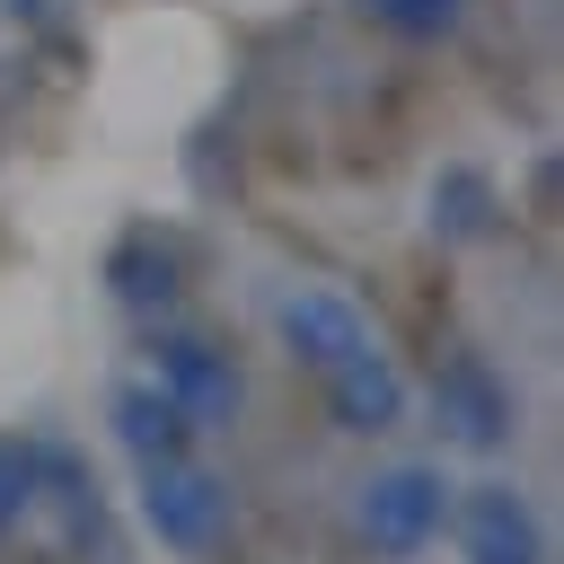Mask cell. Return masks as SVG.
<instances>
[{
  "label": "cell",
  "instance_id": "4",
  "mask_svg": "<svg viewBox=\"0 0 564 564\" xmlns=\"http://www.w3.org/2000/svg\"><path fill=\"white\" fill-rule=\"evenodd\" d=\"M273 335H282V352L300 361V370H344L352 352H370V317L344 300V291H326V282H300V291H282L273 300Z\"/></svg>",
  "mask_w": 564,
  "mask_h": 564
},
{
  "label": "cell",
  "instance_id": "9",
  "mask_svg": "<svg viewBox=\"0 0 564 564\" xmlns=\"http://www.w3.org/2000/svg\"><path fill=\"white\" fill-rule=\"evenodd\" d=\"M432 229L458 238V247L485 238V229H494V185H485L476 167H441V176H432Z\"/></svg>",
  "mask_w": 564,
  "mask_h": 564
},
{
  "label": "cell",
  "instance_id": "7",
  "mask_svg": "<svg viewBox=\"0 0 564 564\" xmlns=\"http://www.w3.org/2000/svg\"><path fill=\"white\" fill-rule=\"evenodd\" d=\"M405 405H414V388H405V370H397L379 344L352 352L344 370H326V414H335V432H397Z\"/></svg>",
  "mask_w": 564,
  "mask_h": 564
},
{
  "label": "cell",
  "instance_id": "1",
  "mask_svg": "<svg viewBox=\"0 0 564 564\" xmlns=\"http://www.w3.org/2000/svg\"><path fill=\"white\" fill-rule=\"evenodd\" d=\"M449 494H458V485H449L432 458H388V467H370V476L352 485V529H361L370 555L414 564L423 546H441V529H449Z\"/></svg>",
  "mask_w": 564,
  "mask_h": 564
},
{
  "label": "cell",
  "instance_id": "11",
  "mask_svg": "<svg viewBox=\"0 0 564 564\" xmlns=\"http://www.w3.org/2000/svg\"><path fill=\"white\" fill-rule=\"evenodd\" d=\"M467 0H361V18H379L388 35H449Z\"/></svg>",
  "mask_w": 564,
  "mask_h": 564
},
{
  "label": "cell",
  "instance_id": "8",
  "mask_svg": "<svg viewBox=\"0 0 564 564\" xmlns=\"http://www.w3.org/2000/svg\"><path fill=\"white\" fill-rule=\"evenodd\" d=\"M106 423H115V441L132 449V467H159V458H185V441H194V423L150 388V379H132V388H115V405H106Z\"/></svg>",
  "mask_w": 564,
  "mask_h": 564
},
{
  "label": "cell",
  "instance_id": "3",
  "mask_svg": "<svg viewBox=\"0 0 564 564\" xmlns=\"http://www.w3.org/2000/svg\"><path fill=\"white\" fill-rule=\"evenodd\" d=\"M141 520H150V538L167 555H212L229 538V485H220V467H203L194 449L141 467Z\"/></svg>",
  "mask_w": 564,
  "mask_h": 564
},
{
  "label": "cell",
  "instance_id": "10",
  "mask_svg": "<svg viewBox=\"0 0 564 564\" xmlns=\"http://www.w3.org/2000/svg\"><path fill=\"white\" fill-rule=\"evenodd\" d=\"M35 476H44V449L0 432V529H18V520L35 511Z\"/></svg>",
  "mask_w": 564,
  "mask_h": 564
},
{
  "label": "cell",
  "instance_id": "5",
  "mask_svg": "<svg viewBox=\"0 0 564 564\" xmlns=\"http://www.w3.org/2000/svg\"><path fill=\"white\" fill-rule=\"evenodd\" d=\"M449 529L467 564H546V529L520 485H467L449 494Z\"/></svg>",
  "mask_w": 564,
  "mask_h": 564
},
{
  "label": "cell",
  "instance_id": "6",
  "mask_svg": "<svg viewBox=\"0 0 564 564\" xmlns=\"http://www.w3.org/2000/svg\"><path fill=\"white\" fill-rule=\"evenodd\" d=\"M432 414H441V432H449L458 449H502V441L520 432V423H511V388H502L476 352H449V361H441Z\"/></svg>",
  "mask_w": 564,
  "mask_h": 564
},
{
  "label": "cell",
  "instance_id": "2",
  "mask_svg": "<svg viewBox=\"0 0 564 564\" xmlns=\"http://www.w3.org/2000/svg\"><path fill=\"white\" fill-rule=\"evenodd\" d=\"M150 388H159L194 432H229V414L247 405L238 361H229L212 335H194V326H159V335H150Z\"/></svg>",
  "mask_w": 564,
  "mask_h": 564
}]
</instances>
